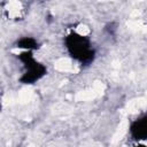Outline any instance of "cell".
<instances>
[{"label":"cell","mask_w":147,"mask_h":147,"mask_svg":"<svg viewBox=\"0 0 147 147\" xmlns=\"http://www.w3.org/2000/svg\"><path fill=\"white\" fill-rule=\"evenodd\" d=\"M67 54L82 65H90L95 60V48L90 37L77 31H70L63 39Z\"/></svg>","instance_id":"cell-1"},{"label":"cell","mask_w":147,"mask_h":147,"mask_svg":"<svg viewBox=\"0 0 147 147\" xmlns=\"http://www.w3.org/2000/svg\"><path fill=\"white\" fill-rule=\"evenodd\" d=\"M15 47L23 49V51H38L40 48V42L31 36H23L21 38H18L15 41Z\"/></svg>","instance_id":"cell-4"},{"label":"cell","mask_w":147,"mask_h":147,"mask_svg":"<svg viewBox=\"0 0 147 147\" xmlns=\"http://www.w3.org/2000/svg\"><path fill=\"white\" fill-rule=\"evenodd\" d=\"M17 59L23 65V72L18 78V82L21 84H36L47 75V67L34 57L32 51L21 52L20 54H17Z\"/></svg>","instance_id":"cell-2"},{"label":"cell","mask_w":147,"mask_h":147,"mask_svg":"<svg viewBox=\"0 0 147 147\" xmlns=\"http://www.w3.org/2000/svg\"><path fill=\"white\" fill-rule=\"evenodd\" d=\"M129 134L134 141L147 140V113L139 115L130 122Z\"/></svg>","instance_id":"cell-3"}]
</instances>
